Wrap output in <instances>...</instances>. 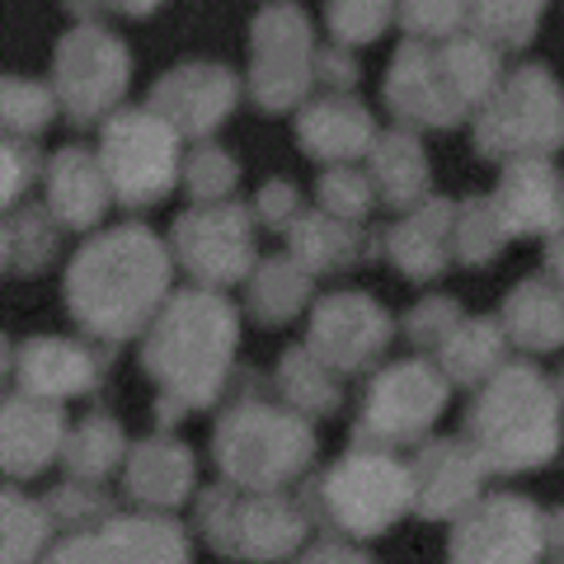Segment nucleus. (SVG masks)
I'll list each match as a JSON object with an SVG mask.
<instances>
[{
	"label": "nucleus",
	"instance_id": "f257e3e1",
	"mask_svg": "<svg viewBox=\"0 0 564 564\" xmlns=\"http://www.w3.org/2000/svg\"><path fill=\"white\" fill-rule=\"evenodd\" d=\"M170 302V254L147 226L90 240L66 269V306L85 334L122 344Z\"/></svg>",
	"mask_w": 564,
	"mask_h": 564
},
{
	"label": "nucleus",
	"instance_id": "f03ea898",
	"mask_svg": "<svg viewBox=\"0 0 564 564\" xmlns=\"http://www.w3.org/2000/svg\"><path fill=\"white\" fill-rule=\"evenodd\" d=\"M231 348H236L231 302H221L203 282L174 292L161 306V315H155L147 348H141L147 372L161 381V391H165L161 410L180 414L188 404L217 400L221 377H226V367H231Z\"/></svg>",
	"mask_w": 564,
	"mask_h": 564
},
{
	"label": "nucleus",
	"instance_id": "7ed1b4c3",
	"mask_svg": "<svg viewBox=\"0 0 564 564\" xmlns=\"http://www.w3.org/2000/svg\"><path fill=\"white\" fill-rule=\"evenodd\" d=\"M462 433L485 470H532L560 452V395L532 362H508L470 400Z\"/></svg>",
	"mask_w": 564,
	"mask_h": 564
},
{
	"label": "nucleus",
	"instance_id": "20e7f679",
	"mask_svg": "<svg viewBox=\"0 0 564 564\" xmlns=\"http://www.w3.org/2000/svg\"><path fill=\"white\" fill-rule=\"evenodd\" d=\"M315 437L296 414L263 400H245L217 429V466L231 485L282 489L311 466Z\"/></svg>",
	"mask_w": 564,
	"mask_h": 564
},
{
	"label": "nucleus",
	"instance_id": "39448f33",
	"mask_svg": "<svg viewBox=\"0 0 564 564\" xmlns=\"http://www.w3.org/2000/svg\"><path fill=\"white\" fill-rule=\"evenodd\" d=\"M564 141V95L555 76L541 66H518L508 80L494 85L475 122V147L489 161H518V155H551Z\"/></svg>",
	"mask_w": 564,
	"mask_h": 564
},
{
	"label": "nucleus",
	"instance_id": "423d86ee",
	"mask_svg": "<svg viewBox=\"0 0 564 564\" xmlns=\"http://www.w3.org/2000/svg\"><path fill=\"white\" fill-rule=\"evenodd\" d=\"M315 503L348 536H377L414 508V466L391 462L381 447H358L315 485Z\"/></svg>",
	"mask_w": 564,
	"mask_h": 564
},
{
	"label": "nucleus",
	"instance_id": "0eeeda50",
	"mask_svg": "<svg viewBox=\"0 0 564 564\" xmlns=\"http://www.w3.org/2000/svg\"><path fill=\"white\" fill-rule=\"evenodd\" d=\"M180 128L155 109L118 113L99 137V165L109 174V188L118 203L147 207L161 203L180 174Z\"/></svg>",
	"mask_w": 564,
	"mask_h": 564
},
{
	"label": "nucleus",
	"instance_id": "6e6552de",
	"mask_svg": "<svg viewBox=\"0 0 564 564\" xmlns=\"http://www.w3.org/2000/svg\"><path fill=\"white\" fill-rule=\"evenodd\" d=\"M443 410H447V377L433 372V362H423V358H404L372 381L352 437L362 447L419 443Z\"/></svg>",
	"mask_w": 564,
	"mask_h": 564
},
{
	"label": "nucleus",
	"instance_id": "1a4fd4ad",
	"mask_svg": "<svg viewBox=\"0 0 564 564\" xmlns=\"http://www.w3.org/2000/svg\"><path fill=\"white\" fill-rule=\"evenodd\" d=\"M128 52L113 39L109 29H95V24H80L70 29L57 57H52V76H57V99L62 109L76 118V122H90L104 109H113L128 90Z\"/></svg>",
	"mask_w": 564,
	"mask_h": 564
},
{
	"label": "nucleus",
	"instance_id": "9d476101",
	"mask_svg": "<svg viewBox=\"0 0 564 564\" xmlns=\"http://www.w3.org/2000/svg\"><path fill=\"white\" fill-rule=\"evenodd\" d=\"M174 254L203 282V288H226L240 282L254 263V231L240 207H193L174 226Z\"/></svg>",
	"mask_w": 564,
	"mask_h": 564
},
{
	"label": "nucleus",
	"instance_id": "9b49d317",
	"mask_svg": "<svg viewBox=\"0 0 564 564\" xmlns=\"http://www.w3.org/2000/svg\"><path fill=\"white\" fill-rule=\"evenodd\" d=\"M391 344V315H386L372 296L358 292H334L311 315V348L334 367V372H358L381 358Z\"/></svg>",
	"mask_w": 564,
	"mask_h": 564
},
{
	"label": "nucleus",
	"instance_id": "f8f14e48",
	"mask_svg": "<svg viewBox=\"0 0 564 564\" xmlns=\"http://www.w3.org/2000/svg\"><path fill=\"white\" fill-rule=\"evenodd\" d=\"M545 545V518L527 499H485L466 508L452 536V560H536Z\"/></svg>",
	"mask_w": 564,
	"mask_h": 564
},
{
	"label": "nucleus",
	"instance_id": "ddd939ff",
	"mask_svg": "<svg viewBox=\"0 0 564 564\" xmlns=\"http://www.w3.org/2000/svg\"><path fill=\"white\" fill-rule=\"evenodd\" d=\"M386 104L404 122H419V128H452L470 109L447 76L443 52H423L419 43H410L395 57L391 76H386Z\"/></svg>",
	"mask_w": 564,
	"mask_h": 564
},
{
	"label": "nucleus",
	"instance_id": "4468645a",
	"mask_svg": "<svg viewBox=\"0 0 564 564\" xmlns=\"http://www.w3.org/2000/svg\"><path fill=\"white\" fill-rule=\"evenodd\" d=\"M494 212L508 236H555L564 231V180L545 155H518L499 180Z\"/></svg>",
	"mask_w": 564,
	"mask_h": 564
},
{
	"label": "nucleus",
	"instance_id": "2eb2a0df",
	"mask_svg": "<svg viewBox=\"0 0 564 564\" xmlns=\"http://www.w3.org/2000/svg\"><path fill=\"white\" fill-rule=\"evenodd\" d=\"M236 104V76L221 66H180L151 95V109L170 118L184 137H207Z\"/></svg>",
	"mask_w": 564,
	"mask_h": 564
},
{
	"label": "nucleus",
	"instance_id": "dca6fc26",
	"mask_svg": "<svg viewBox=\"0 0 564 564\" xmlns=\"http://www.w3.org/2000/svg\"><path fill=\"white\" fill-rule=\"evenodd\" d=\"M485 462L466 443H433L414 462V508L423 518H456L475 503Z\"/></svg>",
	"mask_w": 564,
	"mask_h": 564
},
{
	"label": "nucleus",
	"instance_id": "f3484780",
	"mask_svg": "<svg viewBox=\"0 0 564 564\" xmlns=\"http://www.w3.org/2000/svg\"><path fill=\"white\" fill-rule=\"evenodd\" d=\"M113 188H109V174H104L99 155L80 151V147H66L57 161L47 165V207H52V221L70 226V231H85L104 217Z\"/></svg>",
	"mask_w": 564,
	"mask_h": 564
},
{
	"label": "nucleus",
	"instance_id": "a211bd4d",
	"mask_svg": "<svg viewBox=\"0 0 564 564\" xmlns=\"http://www.w3.org/2000/svg\"><path fill=\"white\" fill-rule=\"evenodd\" d=\"M193 480V456L180 437L155 433L128 452V494L147 513H170Z\"/></svg>",
	"mask_w": 564,
	"mask_h": 564
},
{
	"label": "nucleus",
	"instance_id": "6ab92c4d",
	"mask_svg": "<svg viewBox=\"0 0 564 564\" xmlns=\"http://www.w3.org/2000/svg\"><path fill=\"white\" fill-rule=\"evenodd\" d=\"M62 452V410L57 400L20 391L6 404V470L29 480Z\"/></svg>",
	"mask_w": 564,
	"mask_h": 564
},
{
	"label": "nucleus",
	"instance_id": "aec40b11",
	"mask_svg": "<svg viewBox=\"0 0 564 564\" xmlns=\"http://www.w3.org/2000/svg\"><path fill=\"white\" fill-rule=\"evenodd\" d=\"M296 137H302L306 155H315V161L344 165L358 151H367V141H372V118L362 113L358 99H348L344 90H334V95H325L321 104H311V109L302 113V122H296Z\"/></svg>",
	"mask_w": 564,
	"mask_h": 564
},
{
	"label": "nucleus",
	"instance_id": "412c9836",
	"mask_svg": "<svg viewBox=\"0 0 564 564\" xmlns=\"http://www.w3.org/2000/svg\"><path fill=\"white\" fill-rule=\"evenodd\" d=\"M20 381L33 395L66 400V395L90 391L99 381V362L95 352H85L70 339H29L20 352Z\"/></svg>",
	"mask_w": 564,
	"mask_h": 564
},
{
	"label": "nucleus",
	"instance_id": "4be33fe9",
	"mask_svg": "<svg viewBox=\"0 0 564 564\" xmlns=\"http://www.w3.org/2000/svg\"><path fill=\"white\" fill-rule=\"evenodd\" d=\"M503 329H508V339L527 352L560 348L564 344V288L551 273L527 278L503 302Z\"/></svg>",
	"mask_w": 564,
	"mask_h": 564
},
{
	"label": "nucleus",
	"instance_id": "5701e85b",
	"mask_svg": "<svg viewBox=\"0 0 564 564\" xmlns=\"http://www.w3.org/2000/svg\"><path fill=\"white\" fill-rule=\"evenodd\" d=\"M456 212L452 203H423L414 217H404L391 231V259L400 273H410L414 282H429L447 269V245H452Z\"/></svg>",
	"mask_w": 564,
	"mask_h": 564
},
{
	"label": "nucleus",
	"instance_id": "b1692460",
	"mask_svg": "<svg viewBox=\"0 0 564 564\" xmlns=\"http://www.w3.org/2000/svg\"><path fill=\"white\" fill-rule=\"evenodd\" d=\"M302 513L292 503L278 499H259V503H236L231 508V536H226V551L240 555H288L296 541H302Z\"/></svg>",
	"mask_w": 564,
	"mask_h": 564
},
{
	"label": "nucleus",
	"instance_id": "393cba45",
	"mask_svg": "<svg viewBox=\"0 0 564 564\" xmlns=\"http://www.w3.org/2000/svg\"><path fill=\"white\" fill-rule=\"evenodd\" d=\"M90 545H104V551H95V555H147V560H184L188 551H184V536H180V527L174 522H165L161 513H132V518H104V532L90 541Z\"/></svg>",
	"mask_w": 564,
	"mask_h": 564
},
{
	"label": "nucleus",
	"instance_id": "a878e982",
	"mask_svg": "<svg viewBox=\"0 0 564 564\" xmlns=\"http://www.w3.org/2000/svg\"><path fill=\"white\" fill-rule=\"evenodd\" d=\"M372 184L386 203L410 207L423 188H429V174H423V151L410 132L381 137L372 151Z\"/></svg>",
	"mask_w": 564,
	"mask_h": 564
},
{
	"label": "nucleus",
	"instance_id": "bb28decb",
	"mask_svg": "<svg viewBox=\"0 0 564 564\" xmlns=\"http://www.w3.org/2000/svg\"><path fill=\"white\" fill-rule=\"evenodd\" d=\"M352 221L344 217H329V212H311V217L292 231V254L306 263V269H321V273H339L358 259V245H352Z\"/></svg>",
	"mask_w": 564,
	"mask_h": 564
},
{
	"label": "nucleus",
	"instance_id": "cd10ccee",
	"mask_svg": "<svg viewBox=\"0 0 564 564\" xmlns=\"http://www.w3.org/2000/svg\"><path fill=\"white\" fill-rule=\"evenodd\" d=\"M311 296V278L292 259H269L250 282V315L259 325H288Z\"/></svg>",
	"mask_w": 564,
	"mask_h": 564
},
{
	"label": "nucleus",
	"instance_id": "c85d7f7f",
	"mask_svg": "<svg viewBox=\"0 0 564 564\" xmlns=\"http://www.w3.org/2000/svg\"><path fill=\"white\" fill-rule=\"evenodd\" d=\"M503 344H508V329L494 325V321L456 325V329L447 334V344H443L447 377H452V381H480L485 372H499Z\"/></svg>",
	"mask_w": 564,
	"mask_h": 564
},
{
	"label": "nucleus",
	"instance_id": "c756f323",
	"mask_svg": "<svg viewBox=\"0 0 564 564\" xmlns=\"http://www.w3.org/2000/svg\"><path fill=\"white\" fill-rule=\"evenodd\" d=\"M278 391L292 404H306V410H321V414L339 410V372L315 348H292L278 362Z\"/></svg>",
	"mask_w": 564,
	"mask_h": 564
},
{
	"label": "nucleus",
	"instance_id": "7c9ffc66",
	"mask_svg": "<svg viewBox=\"0 0 564 564\" xmlns=\"http://www.w3.org/2000/svg\"><path fill=\"white\" fill-rule=\"evenodd\" d=\"M118 462H128V437L113 419H85L76 437L66 443V466L70 475H80V480H104Z\"/></svg>",
	"mask_w": 564,
	"mask_h": 564
},
{
	"label": "nucleus",
	"instance_id": "2f4dec72",
	"mask_svg": "<svg viewBox=\"0 0 564 564\" xmlns=\"http://www.w3.org/2000/svg\"><path fill=\"white\" fill-rule=\"evenodd\" d=\"M541 0H470V24L494 43L522 47L536 33Z\"/></svg>",
	"mask_w": 564,
	"mask_h": 564
},
{
	"label": "nucleus",
	"instance_id": "473e14b6",
	"mask_svg": "<svg viewBox=\"0 0 564 564\" xmlns=\"http://www.w3.org/2000/svg\"><path fill=\"white\" fill-rule=\"evenodd\" d=\"M508 240L499 212H494V198L489 203H466L462 212H456V226H452V245H462L466 263H489L494 254H499V245Z\"/></svg>",
	"mask_w": 564,
	"mask_h": 564
},
{
	"label": "nucleus",
	"instance_id": "72a5a7b5",
	"mask_svg": "<svg viewBox=\"0 0 564 564\" xmlns=\"http://www.w3.org/2000/svg\"><path fill=\"white\" fill-rule=\"evenodd\" d=\"M391 14L395 0H329V33L339 43H372Z\"/></svg>",
	"mask_w": 564,
	"mask_h": 564
},
{
	"label": "nucleus",
	"instance_id": "f704fd0d",
	"mask_svg": "<svg viewBox=\"0 0 564 564\" xmlns=\"http://www.w3.org/2000/svg\"><path fill=\"white\" fill-rule=\"evenodd\" d=\"M372 198H377V184L367 180V174L348 170V165L325 170V180H321V207L329 212V217L358 221V217H367V207H372Z\"/></svg>",
	"mask_w": 564,
	"mask_h": 564
},
{
	"label": "nucleus",
	"instance_id": "c9c22d12",
	"mask_svg": "<svg viewBox=\"0 0 564 564\" xmlns=\"http://www.w3.org/2000/svg\"><path fill=\"white\" fill-rule=\"evenodd\" d=\"M57 90H43V85H20V80H10L6 85V128L10 137L14 132H24V137H39L47 128V118L57 113Z\"/></svg>",
	"mask_w": 564,
	"mask_h": 564
},
{
	"label": "nucleus",
	"instance_id": "e433bc0d",
	"mask_svg": "<svg viewBox=\"0 0 564 564\" xmlns=\"http://www.w3.org/2000/svg\"><path fill=\"white\" fill-rule=\"evenodd\" d=\"M470 20V0H400V24L410 33L443 39Z\"/></svg>",
	"mask_w": 564,
	"mask_h": 564
},
{
	"label": "nucleus",
	"instance_id": "4c0bfd02",
	"mask_svg": "<svg viewBox=\"0 0 564 564\" xmlns=\"http://www.w3.org/2000/svg\"><path fill=\"white\" fill-rule=\"evenodd\" d=\"M188 170H193V174H188V188L198 193V198L207 193V203L217 198V188H212V180H221L226 188L236 184V165H231V155H221L217 147H207V151L193 155V165H188Z\"/></svg>",
	"mask_w": 564,
	"mask_h": 564
},
{
	"label": "nucleus",
	"instance_id": "58836bf2",
	"mask_svg": "<svg viewBox=\"0 0 564 564\" xmlns=\"http://www.w3.org/2000/svg\"><path fill=\"white\" fill-rule=\"evenodd\" d=\"M259 207H263V221L269 226H288L296 217V188L292 184H269L259 193Z\"/></svg>",
	"mask_w": 564,
	"mask_h": 564
},
{
	"label": "nucleus",
	"instance_id": "ea45409f",
	"mask_svg": "<svg viewBox=\"0 0 564 564\" xmlns=\"http://www.w3.org/2000/svg\"><path fill=\"white\" fill-rule=\"evenodd\" d=\"M315 76H329L344 90V85L358 80V66L348 62V52H321V62H315Z\"/></svg>",
	"mask_w": 564,
	"mask_h": 564
},
{
	"label": "nucleus",
	"instance_id": "a19ab883",
	"mask_svg": "<svg viewBox=\"0 0 564 564\" xmlns=\"http://www.w3.org/2000/svg\"><path fill=\"white\" fill-rule=\"evenodd\" d=\"M545 551H551V555H564V508L545 518Z\"/></svg>",
	"mask_w": 564,
	"mask_h": 564
},
{
	"label": "nucleus",
	"instance_id": "79ce46f5",
	"mask_svg": "<svg viewBox=\"0 0 564 564\" xmlns=\"http://www.w3.org/2000/svg\"><path fill=\"white\" fill-rule=\"evenodd\" d=\"M545 273H551L560 288H564V236L551 245V254H545Z\"/></svg>",
	"mask_w": 564,
	"mask_h": 564
},
{
	"label": "nucleus",
	"instance_id": "37998d69",
	"mask_svg": "<svg viewBox=\"0 0 564 564\" xmlns=\"http://www.w3.org/2000/svg\"><path fill=\"white\" fill-rule=\"evenodd\" d=\"M118 10H128V14H147V10H155L161 0H113Z\"/></svg>",
	"mask_w": 564,
	"mask_h": 564
},
{
	"label": "nucleus",
	"instance_id": "c03bdc74",
	"mask_svg": "<svg viewBox=\"0 0 564 564\" xmlns=\"http://www.w3.org/2000/svg\"><path fill=\"white\" fill-rule=\"evenodd\" d=\"M560 391H564V377H560Z\"/></svg>",
	"mask_w": 564,
	"mask_h": 564
}]
</instances>
